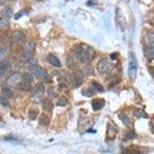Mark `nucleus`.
Returning <instances> with one entry per match:
<instances>
[{"label":"nucleus","mask_w":154,"mask_h":154,"mask_svg":"<svg viewBox=\"0 0 154 154\" xmlns=\"http://www.w3.org/2000/svg\"><path fill=\"white\" fill-rule=\"evenodd\" d=\"M77 57L82 63H88L93 60L95 53L93 49L89 46H82L79 48L76 52Z\"/></svg>","instance_id":"f257e3e1"},{"label":"nucleus","mask_w":154,"mask_h":154,"mask_svg":"<svg viewBox=\"0 0 154 154\" xmlns=\"http://www.w3.org/2000/svg\"><path fill=\"white\" fill-rule=\"evenodd\" d=\"M131 57H130V65H129V69H128V74H129V77L131 81H134L137 78V63L136 60L135 56L131 53L130 54Z\"/></svg>","instance_id":"f03ea898"},{"label":"nucleus","mask_w":154,"mask_h":154,"mask_svg":"<svg viewBox=\"0 0 154 154\" xmlns=\"http://www.w3.org/2000/svg\"><path fill=\"white\" fill-rule=\"evenodd\" d=\"M44 91H45V86H44L43 83H42V82H38V84L35 86V89H34L33 96H32V100H33L35 103H37L38 101H39L41 97L42 96Z\"/></svg>","instance_id":"7ed1b4c3"},{"label":"nucleus","mask_w":154,"mask_h":154,"mask_svg":"<svg viewBox=\"0 0 154 154\" xmlns=\"http://www.w3.org/2000/svg\"><path fill=\"white\" fill-rule=\"evenodd\" d=\"M112 68V64L109 63L107 59H103L100 60L97 64V70L100 73H105L110 70Z\"/></svg>","instance_id":"20e7f679"},{"label":"nucleus","mask_w":154,"mask_h":154,"mask_svg":"<svg viewBox=\"0 0 154 154\" xmlns=\"http://www.w3.org/2000/svg\"><path fill=\"white\" fill-rule=\"evenodd\" d=\"M29 69L32 73L36 77H38V78H45L47 75V72H46V69H44L42 67L39 66L38 65L32 66Z\"/></svg>","instance_id":"39448f33"},{"label":"nucleus","mask_w":154,"mask_h":154,"mask_svg":"<svg viewBox=\"0 0 154 154\" xmlns=\"http://www.w3.org/2000/svg\"><path fill=\"white\" fill-rule=\"evenodd\" d=\"M20 80H21V75L18 72H14L8 78L6 83L9 86H17L20 85Z\"/></svg>","instance_id":"423d86ee"},{"label":"nucleus","mask_w":154,"mask_h":154,"mask_svg":"<svg viewBox=\"0 0 154 154\" xmlns=\"http://www.w3.org/2000/svg\"><path fill=\"white\" fill-rule=\"evenodd\" d=\"M32 82H33L32 75L30 73H25L22 78V82L20 83V86L23 89H28L30 88V85Z\"/></svg>","instance_id":"0eeeda50"},{"label":"nucleus","mask_w":154,"mask_h":154,"mask_svg":"<svg viewBox=\"0 0 154 154\" xmlns=\"http://www.w3.org/2000/svg\"><path fill=\"white\" fill-rule=\"evenodd\" d=\"M12 39L16 43L20 44L25 42V35L20 30H15L12 34Z\"/></svg>","instance_id":"6e6552de"},{"label":"nucleus","mask_w":154,"mask_h":154,"mask_svg":"<svg viewBox=\"0 0 154 154\" xmlns=\"http://www.w3.org/2000/svg\"><path fill=\"white\" fill-rule=\"evenodd\" d=\"M72 82L75 87H79L83 79V75L82 72H75L72 75Z\"/></svg>","instance_id":"1a4fd4ad"},{"label":"nucleus","mask_w":154,"mask_h":154,"mask_svg":"<svg viewBox=\"0 0 154 154\" xmlns=\"http://www.w3.org/2000/svg\"><path fill=\"white\" fill-rule=\"evenodd\" d=\"M92 106H93V110L95 111L100 110V109L103 108V106H105V100H104L103 99H100V98L95 99V100H93Z\"/></svg>","instance_id":"9d476101"},{"label":"nucleus","mask_w":154,"mask_h":154,"mask_svg":"<svg viewBox=\"0 0 154 154\" xmlns=\"http://www.w3.org/2000/svg\"><path fill=\"white\" fill-rule=\"evenodd\" d=\"M117 133L116 128L113 126V125L109 123L108 127H107V133H106V137L109 140H112L115 138L116 135Z\"/></svg>","instance_id":"9b49d317"},{"label":"nucleus","mask_w":154,"mask_h":154,"mask_svg":"<svg viewBox=\"0 0 154 154\" xmlns=\"http://www.w3.org/2000/svg\"><path fill=\"white\" fill-rule=\"evenodd\" d=\"M23 51H26V52H29V53H33L34 50H35V45L32 41L28 40L25 41V42L23 43Z\"/></svg>","instance_id":"f8f14e48"},{"label":"nucleus","mask_w":154,"mask_h":154,"mask_svg":"<svg viewBox=\"0 0 154 154\" xmlns=\"http://www.w3.org/2000/svg\"><path fill=\"white\" fill-rule=\"evenodd\" d=\"M47 60L49 63H50L51 65H53L55 67H60L61 66V63H60V60L58 59L56 56H55L53 54H49L47 56Z\"/></svg>","instance_id":"ddd939ff"},{"label":"nucleus","mask_w":154,"mask_h":154,"mask_svg":"<svg viewBox=\"0 0 154 154\" xmlns=\"http://www.w3.org/2000/svg\"><path fill=\"white\" fill-rule=\"evenodd\" d=\"M143 53L145 57L149 60H153L154 59V47H146L143 49Z\"/></svg>","instance_id":"4468645a"},{"label":"nucleus","mask_w":154,"mask_h":154,"mask_svg":"<svg viewBox=\"0 0 154 154\" xmlns=\"http://www.w3.org/2000/svg\"><path fill=\"white\" fill-rule=\"evenodd\" d=\"M42 106L43 109H45V110L47 111V112H51L52 111H53V104L49 100H47V99H45V100L42 101Z\"/></svg>","instance_id":"2eb2a0df"},{"label":"nucleus","mask_w":154,"mask_h":154,"mask_svg":"<svg viewBox=\"0 0 154 154\" xmlns=\"http://www.w3.org/2000/svg\"><path fill=\"white\" fill-rule=\"evenodd\" d=\"M1 15L2 16V17L5 18L6 19H10L12 16V10L10 7L9 6H6V7L3 8L1 12Z\"/></svg>","instance_id":"dca6fc26"},{"label":"nucleus","mask_w":154,"mask_h":154,"mask_svg":"<svg viewBox=\"0 0 154 154\" xmlns=\"http://www.w3.org/2000/svg\"><path fill=\"white\" fill-rule=\"evenodd\" d=\"M8 66H9V64L6 61H2L0 62V77H2L6 72V70H7Z\"/></svg>","instance_id":"f3484780"},{"label":"nucleus","mask_w":154,"mask_h":154,"mask_svg":"<svg viewBox=\"0 0 154 154\" xmlns=\"http://www.w3.org/2000/svg\"><path fill=\"white\" fill-rule=\"evenodd\" d=\"M38 123L41 126H47L49 123V118L48 116L45 115V114H42L39 117V121Z\"/></svg>","instance_id":"a211bd4d"},{"label":"nucleus","mask_w":154,"mask_h":154,"mask_svg":"<svg viewBox=\"0 0 154 154\" xmlns=\"http://www.w3.org/2000/svg\"><path fill=\"white\" fill-rule=\"evenodd\" d=\"M145 42L148 47H154V34H148L145 37Z\"/></svg>","instance_id":"6ab92c4d"},{"label":"nucleus","mask_w":154,"mask_h":154,"mask_svg":"<svg viewBox=\"0 0 154 154\" xmlns=\"http://www.w3.org/2000/svg\"><path fill=\"white\" fill-rule=\"evenodd\" d=\"M9 26V22L6 19L3 17L0 18V29L1 30H6L8 29Z\"/></svg>","instance_id":"aec40b11"},{"label":"nucleus","mask_w":154,"mask_h":154,"mask_svg":"<svg viewBox=\"0 0 154 154\" xmlns=\"http://www.w3.org/2000/svg\"><path fill=\"white\" fill-rule=\"evenodd\" d=\"M32 53H29V52H26V51H23L21 54V60L23 62H27L28 60H29L30 59H32Z\"/></svg>","instance_id":"412c9836"},{"label":"nucleus","mask_w":154,"mask_h":154,"mask_svg":"<svg viewBox=\"0 0 154 154\" xmlns=\"http://www.w3.org/2000/svg\"><path fill=\"white\" fill-rule=\"evenodd\" d=\"M133 114H134L135 116H137L138 118H145L147 116L146 112L141 109H135L134 111H133Z\"/></svg>","instance_id":"4be33fe9"},{"label":"nucleus","mask_w":154,"mask_h":154,"mask_svg":"<svg viewBox=\"0 0 154 154\" xmlns=\"http://www.w3.org/2000/svg\"><path fill=\"white\" fill-rule=\"evenodd\" d=\"M118 117L119 118V119H120L125 125H126V126L129 125V123H130V119H129V117L127 116V115H126L125 113H119V115H118Z\"/></svg>","instance_id":"5701e85b"},{"label":"nucleus","mask_w":154,"mask_h":154,"mask_svg":"<svg viewBox=\"0 0 154 154\" xmlns=\"http://www.w3.org/2000/svg\"><path fill=\"white\" fill-rule=\"evenodd\" d=\"M9 67H10L12 71H13L14 72H17L19 70V69H20V65H19V63L14 61V62H12V63H10Z\"/></svg>","instance_id":"b1692460"},{"label":"nucleus","mask_w":154,"mask_h":154,"mask_svg":"<svg viewBox=\"0 0 154 154\" xmlns=\"http://www.w3.org/2000/svg\"><path fill=\"white\" fill-rule=\"evenodd\" d=\"M82 73L83 75H90L93 73V69L92 67L87 66L82 70Z\"/></svg>","instance_id":"393cba45"},{"label":"nucleus","mask_w":154,"mask_h":154,"mask_svg":"<svg viewBox=\"0 0 154 154\" xmlns=\"http://www.w3.org/2000/svg\"><path fill=\"white\" fill-rule=\"evenodd\" d=\"M92 87H93V91H97V92L103 91V87L102 86V85H100V83H98L97 82H93V85H92Z\"/></svg>","instance_id":"a878e982"},{"label":"nucleus","mask_w":154,"mask_h":154,"mask_svg":"<svg viewBox=\"0 0 154 154\" xmlns=\"http://www.w3.org/2000/svg\"><path fill=\"white\" fill-rule=\"evenodd\" d=\"M68 103V100L66 98L65 96H61L57 100V106H64Z\"/></svg>","instance_id":"bb28decb"},{"label":"nucleus","mask_w":154,"mask_h":154,"mask_svg":"<svg viewBox=\"0 0 154 154\" xmlns=\"http://www.w3.org/2000/svg\"><path fill=\"white\" fill-rule=\"evenodd\" d=\"M36 65H38V61H37L36 59H34V58H32L26 62V66H27L28 68H30V67Z\"/></svg>","instance_id":"cd10ccee"},{"label":"nucleus","mask_w":154,"mask_h":154,"mask_svg":"<svg viewBox=\"0 0 154 154\" xmlns=\"http://www.w3.org/2000/svg\"><path fill=\"white\" fill-rule=\"evenodd\" d=\"M2 93L6 98H9V97H11L12 96V91L10 89H9V88H3Z\"/></svg>","instance_id":"c85d7f7f"},{"label":"nucleus","mask_w":154,"mask_h":154,"mask_svg":"<svg viewBox=\"0 0 154 154\" xmlns=\"http://www.w3.org/2000/svg\"><path fill=\"white\" fill-rule=\"evenodd\" d=\"M37 116H38V110L36 109H30L29 112V117L32 119V120H33V119H36Z\"/></svg>","instance_id":"c756f323"},{"label":"nucleus","mask_w":154,"mask_h":154,"mask_svg":"<svg viewBox=\"0 0 154 154\" xmlns=\"http://www.w3.org/2000/svg\"><path fill=\"white\" fill-rule=\"evenodd\" d=\"M0 41H1V42H2V43L5 44V45L8 44L9 43V35H6V34H4L3 35H2L1 38H0Z\"/></svg>","instance_id":"7c9ffc66"},{"label":"nucleus","mask_w":154,"mask_h":154,"mask_svg":"<svg viewBox=\"0 0 154 154\" xmlns=\"http://www.w3.org/2000/svg\"><path fill=\"white\" fill-rule=\"evenodd\" d=\"M111 58H112V60H116V58H117L118 54L117 53H114V54L111 55Z\"/></svg>","instance_id":"2f4dec72"},{"label":"nucleus","mask_w":154,"mask_h":154,"mask_svg":"<svg viewBox=\"0 0 154 154\" xmlns=\"http://www.w3.org/2000/svg\"><path fill=\"white\" fill-rule=\"evenodd\" d=\"M5 1H6V0H0V5H2V4L5 3Z\"/></svg>","instance_id":"473e14b6"}]
</instances>
